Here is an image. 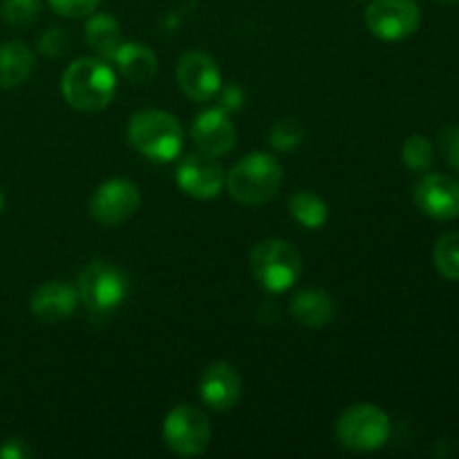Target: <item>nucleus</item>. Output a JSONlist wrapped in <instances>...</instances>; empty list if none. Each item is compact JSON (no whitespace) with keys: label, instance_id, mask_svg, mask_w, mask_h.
<instances>
[{"label":"nucleus","instance_id":"nucleus-1","mask_svg":"<svg viewBox=\"0 0 459 459\" xmlns=\"http://www.w3.org/2000/svg\"><path fill=\"white\" fill-rule=\"evenodd\" d=\"M63 99L81 112H101L117 92V74L101 56L76 58L61 76Z\"/></svg>","mask_w":459,"mask_h":459},{"label":"nucleus","instance_id":"nucleus-2","mask_svg":"<svg viewBox=\"0 0 459 459\" xmlns=\"http://www.w3.org/2000/svg\"><path fill=\"white\" fill-rule=\"evenodd\" d=\"M128 142L139 155L157 164L175 161L184 146V130L178 117L166 110H142L130 117Z\"/></svg>","mask_w":459,"mask_h":459},{"label":"nucleus","instance_id":"nucleus-3","mask_svg":"<svg viewBox=\"0 0 459 459\" xmlns=\"http://www.w3.org/2000/svg\"><path fill=\"white\" fill-rule=\"evenodd\" d=\"M282 173L281 161L267 152H249L242 157L227 175V186L229 195L236 202L247 206H260L272 202L278 195L282 186Z\"/></svg>","mask_w":459,"mask_h":459},{"label":"nucleus","instance_id":"nucleus-4","mask_svg":"<svg viewBox=\"0 0 459 459\" xmlns=\"http://www.w3.org/2000/svg\"><path fill=\"white\" fill-rule=\"evenodd\" d=\"M128 287V276L106 260H92L76 278L79 300L85 305L90 318L97 323L108 321L124 305Z\"/></svg>","mask_w":459,"mask_h":459},{"label":"nucleus","instance_id":"nucleus-5","mask_svg":"<svg viewBox=\"0 0 459 459\" xmlns=\"http://www.w3.org/2000/svg\"><path fill=\"white\" fill-rule=\"evenodd\" d=\"M249 267L260 287L272 294H281L294 287L303 273V255L291 242L269 238L251 249Z\"/></svg>","mask_w":459,"mask_h":459},{"label":"nucleus","instance_id":"nucleus-6","mask_svg":"<svg viewBox=\"0 0 459 459\" xmlns=\"http://www.w3.org/2000/svg\"><path fill=\"white\" fill-rule=\"evenodd\" d=\"M336 439L354 453H372L390 439V417L375 403H357L336 421Z\"/></svg>","mask_w":459,"mask_h":459},{"label":"nucleus","instance_id":"nucleus-7","mask_svg":"<svg viewBox=\"0 0 459 459\" xmlns=\"http://www.w3.org/2000/svg\"><path fill=\"white\" fill-rule=\"evenodd\" d=\"M164 442L179 457L202 455L211 444L209 420L200 408L182 403L166 415Z\"/></svg>","mask_w":459,"mask_h":459},{"label":"nucleus","instance_id":"nucleus-8","mask_svg":"<svg viewBox=\"0 0 459 459\" xmlns=\"http://www.w3.org/2000/svg\"><path fill=\"white\" fill-rule=\"evenodd\" d=\"M142 206V193L134 182L126 178H112L94 191L90 200V215L101 227H119L128 222Z\"/></svg>","mask_w":459,"mask_h":459},{"label":"nucleus","instance_id":"nucleus-9","mask_svg":"<svg viewBox=\"0 0 459 459\" xmlns=\"http://www.w3.org/2000/svg\"><path fill=\"white\" fill-rule=\"evenodd\" d=\"M366 25L377 39L403 40L421 25V9L415 0H372L366 9Z\"/></svg>","mask_w":459,"mask_h":459},{"label":"nucleus","instance_id":"nucleus-10","mask_svg":"<svg viewBox=\"0 0 459 459\" xmlns=\"http://www.w3.org/2000/svg\"><path fill=\"white\" fill-rule=\"evenodd\" d=\"M175 182L186 195L195 197V200H211L222 193L227 173L213 155L197 152V155H188L186 160L179 161L178 170H175Z\"/></svg>","mask_w":459,"mask_h":459},{"label":"nucleus","instance_id":"nucleus-11","mask_svg":"<svg viewBox=\"0 0 459 459\" xmlns=\"http://www.w3.org/2000/svg\"><path fill=\"white\" fill-rule=\"evenodd\" d=\"M178 83L182 92L186 94L191 101H209L222 88V74L215 63L204 52H186L178 63Z\"/></svg>","mask_w":459,"mask_h":459},{"label":"nucleus","instance_id":"nucleus-12","mask_svg":"<svg viewBox=\"0 0 459 459\" xmlns=\"http://www.w3.org/2000/svg\"><path fill=\"white\" fill-rule=\"evenodd\" d=\"M415 204L433 220H455L459 215V182L444 173L424 175L415 186Z\"/></svg>","mask_w":459,"mask_h":459},{"label":"nucleus","instance_id":"nucleus-13","mask_svg":"<svg viewBox=\"0 0 459 459\" xmlns=\"http://www.w3.org/2000/svg\"><path fill=\"white\" fill-rule=\"evenodd\" d=\"M191 137L195 142L197 151L206 155H227L236 146V126L224 108H211L197 115L191 126Z\"/></svg>","mask_w":459,"mask_h":459},{"label":"nucleus","instance_id":"nucleus-14","mask_svg":"<svg viewBox=\"0 0 459 459\" xmlns=\"http://www.w3.org/2000/svg\"><path fill=\"white\" fill-rule=\"evenodd\" d=\"M200 394L202 402L211 408V411H231L242 394V379L238 370L229 363L218 361L211 363L200 379Z\"/></svg>","mask_w":459,"mask_h":459},{"label":"nucleus","instance_id":"nucleus-15","mask_svg":"<svg viewBox=\"0 0 459 459\" xmlns=\"http://www.w3.org/2000/svg\"><path fill=\"white\" fill-rule=\"evenodd\" d=\"M79 303L81 300L76 287L61 281H49L43 282V285L31 294L30 309L39 321L63 323L76 312Z\"/></svg>","mask_w":459,"mask_h":459},{"label":"nucleus","instance_id":"nucleus-16","mask_svg":"<svg viewBox=\"0 0 459 459\" xmlns=\"http://www.w3.org/2000/svg\"><path fill=\"white\" fill-rule=\"evenodd\" d=\"M112 63L119 74L133 85H146L157 74V56L151 48L142 43H121Z\"/></svg>","mask_w":459,"mask_h":459},{"label":"nucleus","instance_id":"nucleus-17","mask_svg":"<svg viewBox=\"0 0 459 459\" xmlns=\"http://www.w3.org/2000/svg\"><path fill=\"white\" fill-rule=\"evenodd\" d=\"M290 314L305 327H323L334 318L336 305L323 290H303L291 299Z\"/></svg>","mask_w":459,"mask_h":459},{"label":"nucleus","instance_id":"nucleus-18","mask_svg":"<svg viewBox=\"0 0 459 459\" xmlns=\"http://www.w3.org/2000/svg\"><path fill=\"white\" fill-rule=\"evenodd\" d=\"M36 65L34 52L22 40L0 45V88L13 90L25 83Z\"/></svg>","mask_w":459,"mask_h":459},{"label":"nucleus","instance_id":"nucleus-19","mask_svg":"<svg viewBox=\"0 0 459 459\" xmlns=\"http://www.w3.org/2000/svg\"><path fill=\"white\" fill-rule=\"evenodd\" d=\"M85 40L99 56L112 61L117 49L124 43L119 21L110 13H90L88 22H85Z\"/></svg>","mask_w":459,"mask_h":459},{"label":"nucleus","instance_id":"nucleus-20","mask_svg":"<svg viewBox=\"0 0 459 459\" xmlns=\"http://www.w3.org/2000/svg\"><path fill=\"white\" fill-rule=\"evenodd\" d=\"M290 213L300 227L305 229H321L327 222V204L323 197H318L312 191H299L290 197Z\"/></svg>","mask_w":459,"mask_h":459},{"label":"nucleus","instance_id":"nucleus-21","mask_svg":"<svg viewBox=\"0 0 459 459\" xmlns=\"http://www.w3.org/2000/svg\"><path fill=\"white\" fill-rule=\"evenodd\" d=\"M433 263L446 281L459 282V231L439 238L433 249Z\"/></svg>","mask_w":459,"mask_h":459},{"label":"nucleus","instance_id":"nucleus-22","mask_svg":"<svg viewBox=\"0 0 459 459\" xmlns=\"http://www.w3.org/2000/svg\"><path fill=\"white\" fill-rule=\"evenodd\" d=\"M402 160L411 170L424 173L435 161V146L424 134H411L402 146Z\"/></svg>","mask_w":459,"mask_h":459},{"label":"nucleus","instance_id":"nucleus-23","mask_svg":"<svg viewBox=\"0 0 459 459\" xmlns=\"http://www.w3.org/2000/svg\"><path fill=\"white\" fill-rule=\"evenodd\" d=\"M40 7L43 3L40 0H3V18L9 27H16V30H25L31 22H36L39 18Z\"/></svg>","mask_w":459,"mask_h":459},{"label":"nucleus","instance_id":"nucleus-24","mask_svg":"<svg viewBox=\"0 0 459 459\" xmlns=\"http://www.w3.org/2000/svg\"><path fill=\"white\" fill-rule=\"evenodd\" d=\"M303 126L296 119L287 117V119H281L269 133V143H272L273 151L278 152H290L294 148H299L303 143Z\"/></svg>","mask_w":459,"mask_h":459},{"label":"nucleus","instance_id":"nucleus-25","mask_svg":"<svg viewBox=\"0 0 459 459\" xmlns=\"http://www.w3.org/2000/svg\"><path fill=\"white\" fill-rule=\"evenodd\" d=\"M70 49V36L61 30V27H52V30L43 31L39 39V52L48 58H58Z\"/></svg>","mask_w":459,"mask_h":459},{"label":"nucleus","instance_id":"nucleus-26","mask_svg":"<svg viewBox=\"0 0 459 459\" xmlns=\"http://www.w3.org/2000/svg\"><path fill=\"white\" fill-rule=\"evenodd\" d=\"M49 7L65 18H85L94 13L101 4V0H48Z\"/></svg>","mask_w":459,"mask_h":459},{"label":"nucleus","instance_id":"nucleus-27","mask_svg":"<svg viewBox=\"0 0 459 459\" xmlns=\"http://www.w3.org/2000/svg\"><path fill=\"white\" fill-rule=\"evenodd\" d=\"M439 151H442L444 160L459 173V124L446 126L442 130V134H439Z\"/></svg>","mask_w":459,"mask_h":459},{"label":"nucleus","instance_id":"nucleus-28","mask_svg":"<svg viewBox=\"0 0 459 459\" xmlns=\"http://www.w3.org/2000/svg\"><path fill=\"white\" fill-rule=\"evenodd\" d=\"M31 455V448L27 446L25 439L9 437L7 442L0 446V459H27Z\"/></svg>","mask_w":459,"mask_h":459},{"label":"nucleus","instance_id":"nucleus-29","mask_svg":"<svg viewBox=\"0 0 459 459\" xmlns=\"http://www.w3.org/2000/svg\"><path fill=\"white\" fill-rule=\"evenodd\" d=\"M245 103V92L238 83H229L227 88L222 90V108L227 112H238Z\"/></svg>","mask_w":459,"mask_h":459},{"label":"nucleus","instance_id":"nucleus-30","mask_svg":"<svg viewBox=\"0 0 459 459\" xmlns=\"http://www.w3.org/2000/svg\"><path fill=\"white\" fill-rule=\"evenodd\" d=\"M435 3H439V4H457L459 0H435Z\"/></svg>","mask_w":459,"mask_h":459},{"label":"nucleus","instance_id":"nucleus-31","mask_svg":"<svg viewBox=\"0 0 459 459\" xmlns=\"http://www.w3.org/2000/svg\"><path fill=\"white\" fill-rule=\"evenodd\" d=\"M3 206H4V195H3V191H0V211H3Z\"/></svg>","mask_w":459,"mask_h":459}]
</instances>
